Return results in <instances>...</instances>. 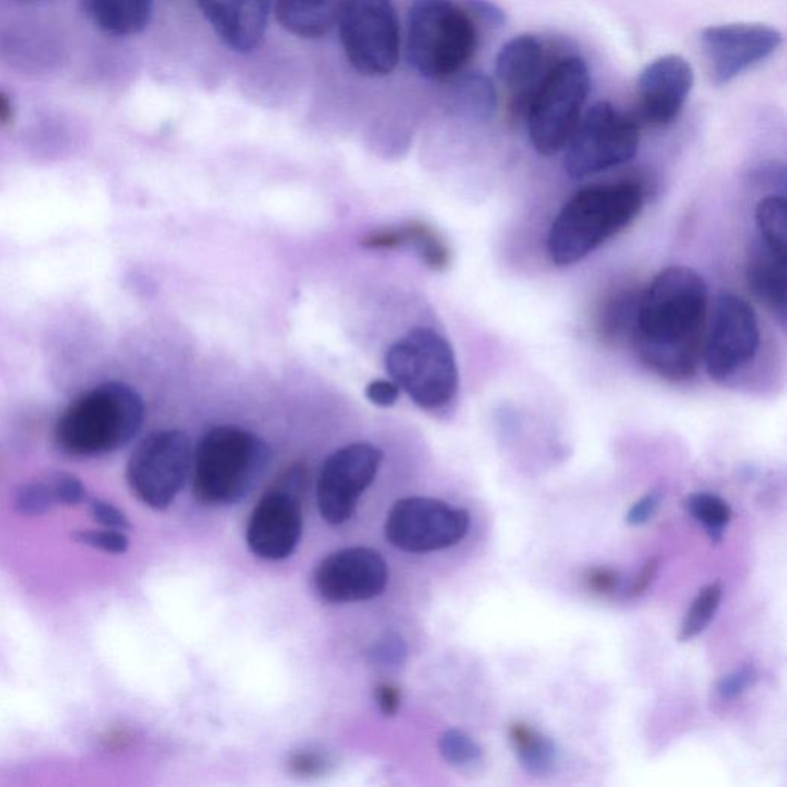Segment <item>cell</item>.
<instances>
[{
  "mask_svg": "<svg viewBox=\"0 0 787 787\" xmlns=\"http://www.w3.org/2000/svg\"><path fill=\"white\" fill-rule=\"evenodd\" d=\"M407 644L397 634H388L369 649L368 656L377 666H399L407 658Z\"/></svg>",
  "mask_w": 787,
  "mask_h": 787,
  "instance_id": "34",
  "label": "cell"
},
{
  "mask_svg": "<svg viewBox=\"0 0 787 787\" xmlns=\"http://www.w3.org/2000/svg\"><path fill=\"white\" fill-rule=\"evenodd\" d=\"M477 31L452 0H414L408 14L407 58L425 79H452L472 59Z\"/></svg>",
  "mask_w": 787,
  "mask_h": 787,
  "instance_id": "5",
  "label": "cell"
},
{
  "mask_svg": "<svg viewBox=\"0 0 787 787\" xmlns=\"http://www.w3.org/2000/svg\"><path fill=\"white\" fill-rule=\"evenodd\" d=\"M387 561L375 549H341L317 566L315 585L319 596L331 604L371 600L387 588Z\"/></svg>",
  "mask_w": 787,
  "mask_h": 787,
  "instance_id": "16",
  "label": "cell"
},
{
  "mask_svg": "<svg viewBox=\"0 0 787 787\" xmlns=\"http://www.w3.org/2000/svg\"><path fill=\"white\" fill-rule=\"evenodd\" d=\"M544 66L545 50L540 40L536 36L521 34L501 47L496 60V74L526 110L541 83Z\"/></svg>",
  "mask_w": 787,
  "mask_h": 787,
  "instance_id": "19",
  "label": "cell"
},
{
  "mask_svg": "<svg viewBox=\"0 0 787 787\" xmlns=\"http://www.w3.org/2000/svg\"><path fill=\"white\" fill-rule=\"evenodd\" d=\"M26 2H33V0H26Z\"/></svg>",
  "mask_w": 787,
  "mask_h": 787,
  "instance_id": "45",
  "label": "cell"
},
{
  "mask_svg": "<svg viewBox=\"0 0 787 787\" xmlns=\"http://www.w3.org/2000/svg\"><path fill=\"white\" fill-rule=\"evenodd\" d=\"M86 8L107 33L135 36L150 23L152 0H86Z\"/></svg>",
  "mask_w": 787,
  "mask_h": 787,
  "instance_id": "22",
  "label": "cell"
},
{
  "mask_svg": "<svg viewBox=\"0 0 787 787\" xmlns=\"http://www.w3.org/2000/svg\"><path fill=\"white\" fill-rule=\"evenodd\" d=\"M200 11L225 46L251 53L267 33L271 0H197Z\"/></svg>",
  "mask_w": 787,
  "mask_h": 787,
  "instance_id": "18",
  "label": "cell"
},
{
  "mask_svg": "<svg viewBox=\"0 0 787 787\" xmlns=\"http://www.w3.org/2000/svg\"><path fill=\"white\" fill-rule=\"evenodd\" d=\"M661 504V492L650 491L646 494L644 499L634 504L632 508L626 514V524L630 526H641L648 524L656 516Z\"/></svg>",
  "mask_w": 787,
  "mask_h": 787,
  "instance_id": "37",
  "label": "cell"
},
{
  "mask_svg": "<svg viewBox=\"0 0 787 787\" xmlns=\"http://www.w3.org/2000/svg\"><path fill=\"white\" fill-rule=\"evenodd\" d=\"M365 396L376 407L388 408L399 400L400 388L394 380L377 379L365 389Z\"/></svg>",
  "mask_w": 787,
  "mask_h": 787,
  "instance_id": "38",
  "label": "cell"
},
{
  "mask_svg": "<svg viewBox=\"0 0 787 787\" xmlns=\"http://www.w3.org/2000/svg\"><path fill=\"white\" fill-rule=\"evenodd\" d=\"M349 66L367 78L396 70L400 58V22L392 0H348L337 20Z\"/></svg>",
  "mask_w": 787,
  "mask_h": 787,
  "instance_id": "8",
  "label": "cell"
},
{
  "mask_svg": "<svg viewBox=\"0 0 787 787\" xmlns=\"http://www.w3.org/2000/svg\"><path fill=\"white\" fill-rule=\"evenodd\" d=\"M758 242L777 255L786 256L787 245V203L785 196L763 197L755 208Z\"/></svg>",
  "mask_w": 787,
  "mask_h": 787,
  "instance_id": "27",
  "label": "cell"
},
{
  "mask_svg": "<svg viewBox=\"0 0 787 787\" xmlns=\"http://www.w3.org/2000/svg\"><path fill=\"white\" fill-rule=\"evenodd\" d=\"M469 524L471 517L466 509L428 497H408L392 506L385 536L400 551H440L460 544Z\"/></svg>",
  "mask_w": 787,
  "mask_h": 787,
  "instance_id": "13",
  "label": "cell"
},
{
  "mask_svg": "<svg viewBox=\"0 0 787 787\" xmlns=\"http://www.w3.org/2000/svg\"><path fill=\"white\" fill-rule=\"evenodd\" d=\"M640 145L637 123L609 102H598L581 116L565 147V171L574 180L620 167L636 158Z\"/></svg>",
  "mask_w": 787,
  "mask_h": 787,
  "instance_id": "9",
  "label": "cell"
},
{
  "mask_svg": "<svg viewBox=\"0 0 787 787\" xmlns=\"http://www.w3.org/2000/svg\"><path fill=\"white\" fill-rule=\"evenodd\" d=\"M509 740L516 750L520 765L528 773L545 775L551 773L558 760L557 746L548 737L537 733L525 723H514L509 728Z\"/></svg>",
  "mask_w": 787,
  "mask_h": 787,
  "instance_id": "23",
  "label": "cell"
},
{
  "mask_svg": "<svg viewBox=\"0 0 787 787\" xmlns=\"http://www.w3.org/2000/svg\"><path fill=\"white\" fill-rule=\"evenodd\" d=\"M91 516L103 528L118 529V531L131 529V524L128 521L126 514L106 500L96 499L91 501Z\"/></svg>",
  "mask_w": 787,
  "mask_h": 787,
  "instance_id": "36",
  "label": "cell"
},
{
  "mask_svg": "<svg viewBox=\"0 0 787 787\" xmlns=\"http://www.w3.org/2000/svg\"><path fill=\"white\" fill-rule=\"evenodd\" d=\"M142 397L126 383L110 381L78 397L56 424L60 451L90 457L118 451L140 432Z\"/></svg>",
  "mask_w": 787,
  "mask_h": 787,
  "instance_id": "3",
  "label": "cell"
},
{
  "mask_svg": "<svg viewBox=\"0 0 787 787\" xmlns=\"http://www.w3.org/2000/svg\"><path fill=\"white\" fill-rule=\"evenodd\" d=\"M474 7L479 11L484 18L491 20L492 23L501 26L505 22V13L499 7L494 6L491 2H486V0H474Z\"/></svg>",
  "mask_w": 787,
  "mask_h": 787,
  "instance_id": "43",
  "label": "cell"
},
{
  "mask_svg": "<svg viewBox=\"0 0 787 787\" xmlns=\"http://www.w3.org/2000/svg\"><path fill=\"white\" fill-rule=\"evenodd\" d=\"M297 774H319L325 768V761L319 755L299 754L291 760Z\"/></svg>",
  "mask_w": 787,
  "mask_h": 787,
  "instance_id": "42",
  "label": "cell"
},
{
  "mask_svg": "<svg viewBox=\"0 0 787 787\" xmlns=\"http://www.w3.org/2000/svg\"><path fill=\"white\" fill-rule=\"evenodd\" d=\"M383 452L371 444H352L337 449L320 469L317 505L323 520L341 525L355 516L361 494L375 481Z\"/></svg>",
  "mask_w": 787,
  "mask_h": 787,
  "instance_id": "14",
  "label": "cell"
},
{
  "mask_svg": "<svg viewBox=\"0 0 787 787\" xmlns=\"http://www.w3.org/2000/svg\"><path fill=\"white\" fill-rule=\"evenodd\" d=\"M586 581H588L589 588L594 592L605 594L606 596V594L616 592L621 584V578L620 574L614 571V569L596 568L590 569L588 576H586Z\"/></svg>",
  "mask_w": 787,
  "mask_h": 787,
  "instance_id": "39",
  "label": "cell"
},
{
  "mask_svg": "<svg viewBox=\"0 0 787 787\" xmlns=\"http://www.w3.org/2000/svg\"><path fill=\"white\" fill-rule=\"evenodd\" d=\"M405 245L414 248L425 267L436 272L447 271L451 267L452 252L447 240L427 222L412 220L404 225Z\"/></svg>",
  "mask_w": 787,
  "mask_h": 787,
  "instance_id": "26",
  "label": "cell"
},
{
  "mask_svg": "<svg viewBox=\"0 0 787 787\" xmlns=\"http://www.w3.org/2000/svg\"><path fill=\"white\" fill-rule=\"evenodd\" d=\"M683 506L698 524L705 526L713 544L723 540L726 528L733 519V509L725 500L714 494L698 492L686 497Z\"/></svg>",
  "mask_w": 787,
  "mask_h": 787,
  "instance_id": "28",
  "label": "cell"
},
{
  "mask_svg": "<svg viewBox=\"0 0 787 787\" xmlns=\"http://www.w3.org/2000/svg\"><path fill=\"white\" fill-rule=\"evenodd\" d=\"M454 110L474 119H489L497 108L496 88L484 74H468L454 87Z\"/></svg>",
  "mask_w": 787,
  "mask_h": 787,
  "instance_id": "25",
  "label": "cell"
},
{
  "mask_svg": "<svg viewBox=\"0 0 787 787\" xmlns=\"http://www.w3.org/2000/svg\"><path fill=\"white\" fill-rule=\"evenodd\" d=\"M638 299H640V292L630 288L617 289L616 292L606 297L600 311H598L597 329L601 339L614 341L632 332Z\"/></svg>",
  "mask_w": 787,
  "mask_h": 787,
  "instance_id": "24",
  "label": "cell"
},
{
  "mask_svg": "<svg viewBox=\"0 0 787 787\" xmlns=\"http://www.w3.org/2000/svg\"><path fill=\"white\" fill-rule=\"evenodd\" d=\"M441 757L457 768L477 765L484 758L479 743L459 729H449L439 741Z\"/></svg>",
  "mask_w": 787,
  "mask_h": 787,
  "instance_id": "30",
  "label": "cell"
},
{
  "mask_svg": "<svg viewBox=\"0 0 787 787\" xmlns=\"http://www.w3.org/2000/svg\"><path fill=\"white\" fill-rule=\"evenodd\" d=\"M637 183L594 185L576 192L558 212L548 235L549 257L557 267L581 262L628 228L644 210Z\"/></svg>",
  "mask_w": 787,
  "mask_h": 787,
  "instance_id": "2",
  "label": "cell"
},
{
  "mask_svg": "<svg viewBox=\"0 0 787 787\" xmlns=\"http://www.w3.org/2000/svg\"><path fill=\"white\" fill-rule=\"evenodd\" d=\"M16 512L23 517H40L56 506L53 491L48 480H34L20 486L14 494Z\"/></svg>",
  "mask_w": 787,
  "mask_h": 787,
  "instance_id": "31",
  "label": "cell"
},
{
  "mask_svg": "<svg viewBox=\"0 0 787 787\" xmlns=\"http://www.w3.org/2000/svg\"><path fill=\"white\" fill-rule=\"evenodd\" d=\"M14 108L11 103L10 96L6 91L0 90V126L8 127L13 123Z\"/></svg>",
  "mask_w": 787,
  "mask_h": 787,
  "instance_id": "44",
  "label": "cell"
},
{
  "mask_svg": "<svg viewBox=\"0 0 787 787\" xmlns=\"http://www.w3.org/2000/svg\"><path fill=\"white\" fill-rule=\"evenodd\" d=\"M305 484L307 469L292 466L257 504L247 528V544L255 556L283 560L296 551L303 531L300 491Z\"/></svg>",
  "mask_w": 787,
  "mask_h": 787,
  "instance_id": "12",
  "label": "cell"
},
{
  "mask_svg": "<svg viewBox=\"0 0 787 787\" xmlns=\"http://www.w3.org/2000/svg\"><path fill=\"white\" fill-rule=\"evenodd\" d=\"M708 285L696 269H661L640 292L632 340L638 360L670 381L688 380L701 361L708 327Z\"/></svg>",
  "mask_w": 787,
  "mask_h": 787,
  "instance_id": "1",
  "label": "cell"
},
{
  "mask_svg": "<svg viewBox=\"0 0 787 787\" xmlns=\"http://www.w3.org/2000/svg\"><path fill=\"white\" fill-rule=\"evenodd\" d=\"M71 538L76 544L108 554H126L130 548V538L118 529H87L72 534Z\"/></svg>",
  "mask_w": 787,
  "mask_h": 787,
  "instance_id": "32",
  "label": "cell"
},
{
  "mask_svg": "<svg viewBox=\"0 0 787 787\" xmlns=\"http://www.w3.org/2000/svg\"><path fill=\"white\" fill-rule=\"evenodd\" d=\"M589 91V68L580 58L561 60L541 80L526 108L529 139L541 156L565 150L580 122Z\"/></svg>",
  "mask_w": 787,
  "mask_h": 787,
  "instance_id": "7",
  "label": "cell"
},
{
  "mask_svg": "<svg viewBox=\"0 0 787 787\" xmlns=\"http://www.w3.org/2000/svg\"><path fill=\"white\" fill-rule=\"evenodd\" d=\"M48 484L53 491L56 505L78 506L86 500L87 489L74 474L59 471L48 476Z\"/></svg>",
  "mask_w": 787,
  "mask_h": 787,
  "instance_id": "33",
  "label": "cell"
},
{
  "mask_svg": "<svg viewBox=\"0 0 787 787\" xmlns=\"http://www.w3.org/2000/svg\"><path fill=\"white\" fill-rule=\"evenodd\" d=\"M721 598L723 585L720 581L703 588L698 592L696 600H694L693 606H690L688 614H686L685 620H683L678 640L689 641L700 636L703 630L708 628L713 618L716 617V612L720 608Z\"/></svg>",
  "mask_w": 787,
  "mask_h": 787,
  "instance_id": "29",
  "label": "cell"
},
{
  "mask_svg": "<svg viewBox=\"0 0 787 787\" xmlns=\"http://www.w3.org/2000/svg\"><path fill=\"white\" fill-rule=\"evenodd\" d=\"M271 461L267 441L248 429L223 425L210 429L195 454V496L220 508L243 500L259 484Z\"/></svg>",
  "mask_w": 787,
  "mask_h": 787,
  "instance_id": "4",
  "label": "cell"
},
{
  "mask_svg": "<svg viewBox=\"0 0 787 787\" xmlns=\"http://www.w3.org/2000/svg\"><path fill=\"white\" fill-rule=\"evenodd\" d=\"M694 87L693 66L678 54L661 56L638 76L641 116L654 127H665L680 114Z\"/></svg>",
  "mask_w": 787,
  "mask_h": 787,
  "instance_id": "17",
  "label": "cell"
},
{
  "mask_svg": "<svg viewBox=\"0 0 787 787\" xmlns=\"http://www.w3.org/2000/svg\"><path fill=\"white\" fill-rule=\"evenodd\" d=\"M701 43L714 79L723 86L774 54L783 34L761 23H725L705 28Z\"/></svg>",
  "mask_w": 787,
  "mask_h": 787,
  "instance_id": "15",
  "label": "cell"
},
{
  "mask_svg": "<svg viewBox=\"0 0 787 787\" xmlns=\"http://www.w3.org/2000/svg\"><path fill=\"white\" fill-rule=\"evenodd\" d=\"M758 680L757 669L753 665L743 666V668L734 670L729 676L723 677L717 683V693L723 700H734L740 697L746 690L753 688L755 681Z\"/></svg>",
  "mask_w": 787,
  "mask_h": 787,
  "instance_id": "35",
  "label": "cell"
},
{
  "mask_svg": "<svg viewBox=\"0 0 787 787\" xmlns=\"http://www.w3.org/2000/svg\"><path fill=\"white\" fill-rule=\"evenodd\" d=\"M385 367L425 411L449 407L459 392V368L451 343L431 328H414L394 341L385 356Z\"/></svg>",
  "mask_w": 787,
  "mask_h": 787,
  "instance_id": "6",
  "label": "cell"
},
{
  "mask_svg": "<svg viewBox=\"0 0 787 787\" xmlns=\"http://www.w3.org/2000/svg\"><path fill=\"white\" fill-rule=\"evenodd\" d=\"M750 291L785 328L786 325V256L755 245L746 269Z\"/></svg>",
  "mask_w": 787,
  "mask_h": 787,
  "instance_id": "20",
  "label": "cell"
},
{
  "mask_svg": "<svg viewBox=\"0 0 787 787\" xmlns=\"http://www.w3.org/2000/svg\"><path fill=\"white\" fill-rule=\"evenodd\" d=\"M191 461L192 447L187 432L162 429L148 434L128 460V486L148 508L163 511L182 491Z\"/></svg>",
  "mask_w": 787,
  "mask_h": 787,
  "instance_id": "10",
  "label": "cell"
},
{
  "mask_svg": "<svg viewBox=\"0 0 787 787\" xmlns=\"http://www.w3.org/2000/svg\"><path fill=\"white\" fill-rule=\"evenodd\" d=\"M348 0H277L276 16L288 33L319 39L337 26Z\"/></svg>",
  "mask_w": 787,
  "mask_h": 787,
  "instance_id": "21",
  "label": "cell"
},
{
  "mask_svg": "<svg viewBox=\"0 0 787 787\" xmlns=\"http://www.w3.org/2000/svg\"><path fill=\"white\" fill-rule=\"evenodd\" d=\"M760 341V325L753 305L737 295L718 297L703 343L706 372L717 383H725L753 363Z\"/></svg>",
  "mask_w": 787,
  "mask_h": 787,
  "instance_id": "11",
  "label": "cell"
},
{
  "mask_svg": "<svg viewBox=\"0 0 787 787\" xmlns=\"http://www.w3.org/2000/svg\"><path fill=\"white\" fill-rule=\"evenodd\" d=\"M376 700L379 703V708L385 716H396L401 700L400 690L396 686L389 685V683H383V685L377 686Z\"/></svg>",
  "mask_w": 787,
  "mask_h": 787,
  "instance_id": "41",
  "label": "cell"
},
{
  "mask_svg": "<svg viewBox=\"0 0 787 787\" xmlns=\"http://www.w3.org/2000/svg\"><path fill=\"white\" fill-rule=\"evenodd\" d=\"M661 558L652 557L646 561L644 568H641L640 574H638L634 585L629 589V598H637L644 596L646 589L652 584L654 578L657 577L658 569H660Z\"/></svg>",
  "mask_w": 787,
  "mask_h": 787,
  "instance_id": "40",
  "label": "cell"
}]
</instances>
